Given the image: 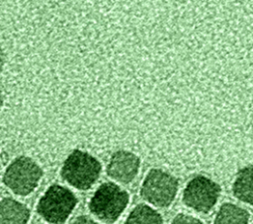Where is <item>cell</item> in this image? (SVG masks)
I'll return each mask as SVG.
<instances>
[{
	"label": "cell",
	"instance_id": "8fae6325",
	"mask_svg": "<svg viewBox=\"0 0 253 224\" xmlns=\"http://www.w3.org/2000/svg\"><path fill=\"white\" fill-rule=\"evenodd\" d=\"M124 224H163V218L154 208L140 203L130 211Z\"/></svg>",
	"mask_w": 253,
	"mask_h": 224
},
{
	"label": "cell",
	"instance_id": "9a60e30c",
	"mask_svg": "<svg viewBox=\"0 0 253 224\" xmlns=\"http://www.w3.org/2000/svg\"><path fill=\"white\" fill-rule=\"evenodd\" d=\"M2 106H3V95L0 91V112H1V109H2Z\"/></svg>",
	"mask_w": 253,
	"mask_h": 224
},
{
	"label": "cell",
	"instance_id": "5b68a950",
	"mask_svg": "<svg viewBox=\"0 0 253 224\" xmlns=\"http://www.w3.org/2000/svg\"><path fill=\"white\" fill-rule=\"evenodd\" d=\"M179 182L170 173L161 169H151L145 176L141 188V197L157 207H167L175 199Z\"/></svg>",
	"mask_w": 253,
	"mask_h": 224
},
{
	"label": "cell",
	"instance_id": "7a4b0ae2",
	"mask_svg": "<svg viewBox=\"0 0 253 224\" xmlns=\"http://www.w3.org/2000/svg\"><path fill=\"white\" fill-rule=\"evenodd\" d=\"M129 195L115 183L102 184L89 201V210L99 220L112 224L116 222L128 204Z\"/></svg>",
	"mask_w": 253,
	"mask_h": 224
},
{
	"label": "cell",
	"instance_id": "ba28073f",
	"mask_svg": "<svg viewBox=\"0 0 253 224\" xmlns=\"http://www.w3.org/2000/svg\"><path fill=\"white\" fill-rule=\"evenodd\" d=\"M31 216L29 207L12 198L4 197L0 201V224H28Z\"/></svg>",
	"mask_w": 253,
	"mask_h": 224
},
{
	"label": "cell",
	"instance_id": "52a82bcc",
	"mask_svg": "<svg viewBox=\"0 0 253 224\" xmlns=\"http://www.w3.org/2000/svg\"><path fill=\"white\" fill-rule=\"evenodd\" d=\"M140 159L137 155L126 150H118L110 158L107 175L124 185L129 184L137 176Z\"/></svg>",
	"mask_w": 253,
	"mask_h": 224
},
{
	"label": "cell",
	"instance_id": "7c38bea8",
	"mask_svg": "<svg viewBox=\"0 0 253 224\" xmlns=\"http://www.w3.org/2000/svg\"><path fill=\"white\" fill-rule=\"evenodd\" d=\"M171 224H204V223L197 217L184 214V213H179L173 218Z\"/></svg>",
	"mask_w": 253,
	"mask_h": 224
},
{
	"label": "cell",
	"instance_id": "9c48e42d",
	"mask_svg": "<svg viewBox=\"0 0 253 224\" xmlns=\"http://www.w3.org/2000/svg\"><path fill=\"white\" fill-rule=\"evenodd\" d=\"M232 192L237 199L253 206V166L238 171L232 185Z\"/></svg>",
	"mask_w": 253,
	"mask_h": 224
},
{
	"label": "cell",
	"instance_id": "3957f363",
	"mask_svg": "<svg viewBox=\"0 0 253 224\" xmlns=\"http://www.w3.org/2000/svg\"><path fill=\"white\" fill-rule=\"evenodd\" d=\"M42 175V169L35 160L19 156L6 168L3 183L13 193L26 196L38 187Z\"/></svg>",
	"mask_w": 253,
	"mask_h": 224
},
{
	"label": "cell",
	"instance_id": "6da1fadb",
	"mask_svg": "<svg viewBox=\"0 0 253 224\" xmlns=\"http://www.w3.org/2000/svg\"><path fill=\"white\" fill-rule=\"evenodd\" d=\"M102 165L97 158L88 152L74 149L65 159L61 167V178L71 187L86 190L99 179Z\"/></svg>",
	"mask_w": 253,
	"mask_h": 224
},
{
	"label": "cell",
	"instance_id": "5bb4252c",
	"mask_svg": "<svg viewBox=\"0 0 253 224\" xmlns=\"http://www.w3.org/2000/svg\"><path fill=\"white\" fill-rule=\"evenodd\" d=\"M4 60H5L4 53H3L2 48L0 47V72H1V71H2V69H3V66H4Z\"/></svg>",
	"mask_w": 253,
	"mask_h": 224
},
{
	"label": "cell",
	"instance_id": "8992f818",
	"mask_svg": "<svg viewBox=\"0 0 253 224\" xmlns=\"http://www.w3.org/2000/svg\"><path fill=\"white\" fill-rule=\"evenodd\" d=\"M220 186L206 176L194 177L183 191V202L197 212L208 213L217 202Z\"/></svg>",
	"mask_w": 253,
	"mask_h": 224
},
{
	"label": "cell",
	"instance_id": "4fadbf2b",
	"mask_svg": "<svg viewBox=\"0 0 253 224\" xmlns=\"http://www.w3.org/2000/svg\"><path fill=\"white\" fill-rule=\"evenodd\" d=\"M71 224H99V223L86 215H81L76 217Z\"/></svg>",
	"mask_w": 253,
	"mask_h": 224
},
{
	"label": "cell",
	"instance_id": "30bf717a",
	"mask_svg": "<svg viewBox=\"0 0 253 224\" xmlns=\"http://www.w3.org/2000/svg\"><path fill=\"white\" fill-rule=\"evenodd\" d=\"M250 218L249 212L230 202H225L219 207L213 224H248Z\"/></svg>",
	"mask_w": 253,
	"mask_h": 224
},
{
	"label": "cell",
	"instance_id": "277c9868",
	"mask_svg": "<svg viewBox=\"0 0 253 224\" xmlns=\"http://www.w3.org/2000/svg\"><path fill=\"white\" fill-rule=\"evenodd\" d=\"M78 199L67 187L51 185L37 204V212L50 224H63L70 216Z\"/></svg>",
	"mask_w": 253,
	"mask_h": 224
}]
</instances>
